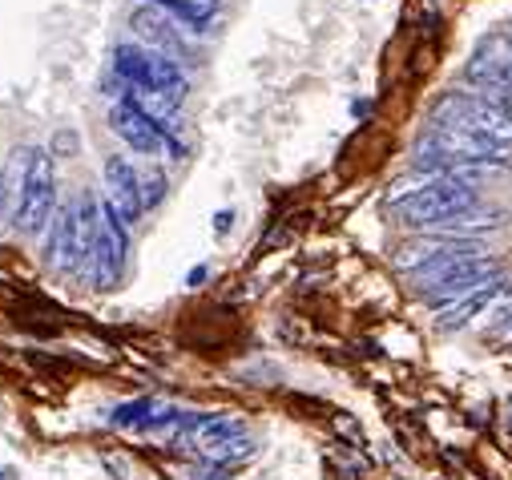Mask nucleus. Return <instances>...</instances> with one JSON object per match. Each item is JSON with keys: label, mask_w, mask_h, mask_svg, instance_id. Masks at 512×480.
I'll list each match as a JSON object with an SVG mask.
<instances>
[{"label": "nucleus", "mask_w": 512, "mask_h": 480, "mask_svg": "<svg viewBox=\"0 0 512 480\" xmlns=\"http://www.w3.org/2000/svg\"><path fill=\"white\" fill-rule=\"evenodd\" d=\"M392 218L412 230H448L452 222L476 210V190L460 178H436L420 190H404L392 198Z\"/></svg>", "instance_id": "f257e3e1"}, {"label": "nucleus", "mask_w": 512, "mask_h": 480, "mask_svg": "<svg viewBox=\"0 0 512 480\" xmlns=\"http://www.w3.org/2000/svg\"><path fill=\"white\" fill-rule=\"evenodd\" d=\"M101 214H105V202H97L93 194H81L53 218V230L45 238V263L57 275H77L89 263V247L101 226Z\"/></svg>", "instance_id": "f03ea898"}, {"label": "nucleus", "mask_w": 512, "mask_h": 480, "mask_svg": "<svg viewBox=\"0 0 512 480\" xmlns=\"http://www.w3.org/2000/svg\"><path fill=\"white\" fill-rule=\"evenodd\" d=\"M113 73L130 85V89H142V93H158L174 105H182L190 81L182 73V65L150 45H117L113 49Z\"/></svg>", "instance_id": "7ed1b4c3"}, {"label": "nucleus", "mask_w": 512, "mask_h": 480, "mask_svg": "<svg viewBox=\"0 0 512 480\" xmlns=\"http://www.w3.org/2000/svg\"><path fill=\"white\" fill-rule=\"evenodd\" d=\"M432 126H456L464 134H476L484 142H492L496 150L512 146V117L484 93H444L440 105L432 109Z\"/></svg>", "instance_id": "20e7f679"}, {"label": "nucleus", "mask_w": 512, "mask_h": 480, "mask_svg": "<svg viewBox=\"0 0 512 480\" xmlns=\"http://www.w3.org/2000/svg\"><path fill=\"white\" fill-rule=\"evenodd\" d=\"M53 202H57L53 158L45 150H25V174H21V198H17L13 226L21 234H41L45 222L53 218Z\"/></svg>", "instance_id": "39448f33"}, {"label": "nucleus", "mask_w": 512, "mask_h": 480, "mask_svg": "<svg viewBox=\"0 0 512 480\" xmlns=\"http://www.w3.org/2000/svg\"><path fill=\"white\" fill-rule=\"evenodd\" d=\"M500 279V259H488V255H464L424 279H416V291L428 299V303H460L464 295H476L480 287L496 283Z\"/></svg>", "instance_id": "423d86ee"}, {"label": "nucleus", "mask_w": 512, "mask_h": 480, "mask_svg": "<svg viewBox=\"0 0 512 480\" xmlns=\"http://www.w3.org/2000/svg\"><path fill=\"white\" fill-rule=\"evenodd\" d=\"M125 255H130V226L117 218V210L105 202L101 226L93 234V247H89V279L97 291H113L125 275Z\"/></svg>", "instance_id": "0eeeda50"}, {"label": "nucleus", "mask_w": 512, "mask_h": 480, "mask_svg": "<svg viewBox=\"0 0 512 480\" xmlns=\"http://www.w3.org/2000/svg\"><path fill=\"white\" fill-rule=\"evenodd\" d=\"M130 29H134L150 49H158V53H166V57H174V61H190V57H194L190 29H186L178 17H170L162 5H154V0H146V5H138V9L130 13Z\"/></svg>", "instance_id": "6e6552de"}, {"label": "nucleus", "mask_w": 512, "mask_h": 480, "mask_svg": "<svg viewBox=\"0 0 512 480\" xmlns=\"http://www.w3.org/2000/svg\"><path fill=\"white\" fill-rule=\"evenodd\" d=\"M109 130H113L125 146H130V150H138V154H146V158L170 154V142H166L162 126L154 122V117H150L138 101H130V97H121V101L109 109Z\"/></svg>", "instance_id": "1a4fd4ad"}, {"label": "nucleus", "mask_w": 512, "mask_h": 480, "mask_svg": "<svg viewBox=\"0 0 512 480\" xmlns=\"http://www.w3.org/2000/svg\"><path fill=\"white\" fill-rule=\"evenodd\" d=\"M105 202L117 210V218L125 226H134L146 214V206H142V174L134 170L130 158H121V154L105 158Z\"/></svg>", "instance_id": "9d476101"}, {"label": "nucleus", "mask_w": 512, "mask_h": 480, "mask_svg": "<svg viewBox=\"0 0 512 480\" xmlns=\"http://www.w3.org/2000/svg\"><path fill=\"white\" fill-rule=\"evenodd\" d=\"M154 5H162L170 17H178L194 37L210 33L218 13H222V0H154Z\"/></svg>", "instance_id": "9b49d317"}, {"label": "nucleus", "mask_w": 512, "mask_h": 480, "mask_svg": "<svg viewBox=\"0 0 512 480\" xmlns=\"http://www.w3.org/2000/svg\"><path fill=\"white\" fill-rule=\"evenodd\" d=\"M496 295H508V283H500V279H496V283L480 287L476 295H464L460 303H452V307L440 315V323H436V327H440V331H456V327H468V323H472V319H476V315H480V311H484V307H488Z\"/></svg>", "instance_id": "f8f14e48"}, {"label": "nucleus", "mask_w": 512, "mask_h": 480, "mask_svg": "<svg viewBox=\"0 0 512 480\" xmlns=\"http://www.w3.org/2000/svg\"><path fill=\"white\" fill-rule=\"evenodd\" d=\"M254 456V440L242 432V436H230V440H222V444H214L210 452H202V460L206 464H222V468H230V464H238V460H250Z\"/></svg>", "instance_id": "ddd939ff"}, {"label": "nucleus", "mask_w": 512, "mask_h": 480, "mask_svg": "<svg viewBox=\"0 0 512 480\" xmlns=\"http://www.w3.org/2000/svg\"><path fill=\"white\" fill-rule=\"evenodd\" d=\"M166 174L162 170H146L142 174V206L146 210H154V206H162V198H166Z\"/></svg>", "instance_id": "4468645a"}, {"label": "nucleus", "mask_w": 512, "mask_h": 480, "mask_svg": "<svg viewBox=\"0 0 512 480\" xmlns=\"http://www.w3.org/2000/svg\"><path fill=\"white\" fill-rule=\"evenodd\" d=\"M17 174H25L21 170V150L13 154V162L0 170V210H5V202H9V194H13V182H17Z\"/></svg>", "instance_id": "2eb2a0df"}, {"label": "nucleus", "mask_w": 512, "mask_h": 480, "mask_svg": "<svg viewBox=\"0 0 512 480\" xmlns=\"http://www.w3.org/2000/svg\"><path fill=\"white\" fill-rule=\"evenodd\" d=\"M492 331H496V335H512V303L496 311V323H492Z\"/></svg>", "instance_id": "dca6fc26"}, {"label": "nucleus", "mask_w": 512, "mask_h": 480, "mask_svg": "<svg viewBox=\"0 0 512 480\" xmlns=\"http://www.w3.org/2000/svg\"><path fill=\"white\" fill-rule=\"evenodd\" d=\"M214 226H218V234H226V230H230V210H222V214L214 218Z\"/></svg>", "instance_id": "f3484780"}, {"label": "nucleus", "mask_w": 512, "mask_h": 480, "mask_svg": "<svg viewBox=\"0 0 512 480\" xmlns=\"http://www.w3.org/2000/svg\"><path fill=\"white\" fill-rule=\"evenodd\" d=\"M0 480H17V472L13 468H0Z\"/></svg>", "instance_id": "a211bd4d"}]
</instances>
